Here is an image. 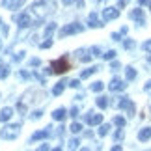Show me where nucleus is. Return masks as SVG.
I'll return each instance as SVG.
<instances>
[{"instance_id":"1","label":"nucleus","mask_w":151,"mask_h":151,"mask_svg":"<svg viewBox=\"0 0 151 151\" xmlns=\"http://www.w3.org/2000/svg\"><path fill=\"white\" fill-rule=\"evenodd\" d=\"M54 9H56L54 0H36V2L32 4V13L36 15L39 21L47 19L50 13H54Z\"/></svg>"},{"instance_id":"2","label":"nucleus","mask_w":151,"mask_h":151,"mask_svg":"<svg viewBox=\"0 0 151 151\" xmlns=\"http://www.w3.org/2000/svg\"><path fill=\"white\" fill-rule=\"evenodd\" d=\"M21 132V123H13V125H6L2 131H0V136L4 140H15Z\"/></svg>"},{"instance_id":"3","label":"nucleus","mask_w":151,"mask_h":151,"mask_svg":"<svg viewBox=\"0 0 151 151\" xmlns=\"http://www.w3.org/2000/svg\"><path fill=\"white\" fill-rule=\"evenodd\" d=\"M84 32V26L78 24V22H71V24H65L62 28L60 32H58V36L60 37H65V36H73V34H80Z\"/></svg>"},{"instance_id":"4","label":"nucleus","mask_w":151,"mask_h":151,"mask_svg":"<svg viewBox=\"0 0 151 151\" xmlns=\"http://www.w3.org/2000/svg\"><path fill=\"white\" fill-rule=\"evenodd\" d=\"M50 69H52V73L62 75V73L69 71V63H67L65 58H58V60H54V62L50 63Z\"/></svg>"},{"instance_id":"5","label":"nucleus","mask_w":151,"mask_h":151,"mask_svg":"<svg viewBox=\"0 0 151 151\" xmlns=\"http://www.w3.org/2000/svg\"><path fill=\"white\" fill-rule=\"evenodd\" d=\"M119 17V9H116V8H104L103 9V21L106 22V21H114V19H118Z\"/></svg>"},{"instance_id":"6","label":"nucleus","mask_w":151,"mask_h":151,"mask_svg":"<svg viewBox=\"0 0 151 151\" xmlns=\"http://www.w3.org/2000/svg\"><path fill=\"white\" fill-rule=\"evenodd\" d=\"M131 19H132V21H136V24H138V26H144V24H146V17H144V9H140V8H138V9H132V11H131Z\"/></svg>"},{"instance_id":"7","label":"nucleus","mask_w":151,"mask_h":151,"mask_svg":"<svg viewBox=\"0 0 151 151\" xmlns=\"http://www.w3.org/2000/svg\"><path fill=\"white\" fill-rule=\"evenodd\" d=\"M125 88H127V84L121 78H112V80H110V84H108V90L110 91H123Z\"/></svg>"},{"instance_id":"8","label":"nucleus","mask_w":151,"mask_h":151,"mask_svg":"<svg viewBox=\"0 0 151 151\" xmlns=\"http://www.w3.org/2000/svg\"><path fill=\"white\" fill-rule=\"evenodd\" d=\"M15 19H17V22H19V28H28V26H32V24H34L28 13H21V15H17Z\"/></svg>"},{"instance_id":"9","label":"nucleus","mask_w":151,"mask_h":151,"mask_svg":"<svg viewBox=\"0 0 151 151\" xmlns=\"http://www.w3.org/2000/svg\"><path fill=\"white\" fill-rule=\"evenodd\" d=\"M52 134L50 132V127L49 129H43V131H37V132H34V134L30 136V142H36V140H45V138H49Z\"/></svg>"},{"instance_id":"10","label":"nucleus","mask_w":151,"mask_h":151,"mask_svg":"<svg viewBox=\"0 0 151 151\" xmlns=\"http://www.w3.org/2000/svg\"><path fill=\"white\" fill-rule=\"evenodd\" d=\"M26 0H2V4L6 6L8 9H19Z\"/></svg>"},{"instance_id":"11","label":"nucleus","mask_w":151,"mask_h":151,"mask_svg":"<svg viewBox=\"0 0 151 151\" xmlns=\"http://www.w3.org/2000/svg\"><path fill=\"white\" fill-rule=\"evenodd\" d=\"M86 121H88V125H101L103 114H93V112H90L88 118H86Z\"/></svg>"},{"instance_id":"12","label":"nucleus","mask_w":151,"mask_h":151,"mask_svg":"<svg viewBox=\"0 0 151 151\" xmlns=\"http://www.w3.org/2000/svg\"><path fill=\"white\" fill-rule=\"evenodd\" d=\"M88 24L91 26V28H101L103 26V22L97 19V13L93 11V13H90V17H88Z\"/></svg>"},{"instance_id":"13","label":"nucleus","mask_w":151,"mask_h":151,"mask_svg":"<svg viewBox=\"0 0 151 151\" xmlns=\"http://www.w3.org/2000/svg\"><path fill=\"white\" fill-rule=\"evenodd\" d=\"M149 138H151V127H146V129H142L138 132V140L140 142H147Z\"/></svg>"},{"instance_id":"14","label":"nucleus","mask_w":151,"mask_h":151,"mask_svg":"<svg viewBox=\"0 0 151 151\" xmlns=\"http://www.w3.org/2000/svg\"><path fill=\"white\" fill-rule=\"evenodd\" d=\"M65 116H67L65 108H56L54 112H52V119H56V121H62V119H65Z\"/></svg>"},{"instance_id":"15","label":"nucleus","mask_w":151,"mask_h":151,"mask_svg":"<svg viewBox=\"0 0 151 151\" xmlns=\"http://www.w3.org/2000/svg\"><path fill=\"white\" fill-rule=\"evenodd\" d=\"M65 84H69V80H60V82L52 88V95H60L63 91V88H65Z\"/></svg>"},{"instance_id":"16","label":"nucleus","mask_w":151,"mask_h":151,"mask_svg":"<svg viewBox=\"0 0 151 151\" xmlns=\"http://www.w3.org/2000/svg\"><path fill=\"white\" fill-rule=\"evenodd\" d=\"M77 58H78L80 62H90V60H91V56L88 54V50H84V49L77 50Z\"/></svg>"},{"instance_id":"17","label":"nucleus","mask_w":151,"mask_h":151,"mask_svg":"<svg viewBox=\"0 0 151 151\" xmlns=\"http://www.w3.org/2000/svg\"><path fill=\"white\" fill-rule=\"evenodd\" d=\"M11 116H13V110L11 108H2V112H0V121H8Z\"/></svg>"},{"instance_id":"18","label":"nucleus","mask_w":151,"mask_h":151,"mask_svg":"<svg viewBox=\"0 0 151 151\" xmlns=\"http://www.w3.org/2000/svg\"><path fill=\"white\" fill-rule=\"evenodd\" d=\"M99 69H101V67H97V65H95V67H90V69H84V71L80 73V78H88V77H91L95 71H99Z\"/></svg>"},{"instance_id":"19","label":"nucleus","mask_w":151,"mask_h":151,"mask_svg":"<svg viewBox=\"0 0 151 151\" xmlns=\"http://www.w3.org/2000/svg\"><path fill=\"white\" fill-rule=\"evenodd\" d=\"M125 77H127V80H134L136 78V69L134 67H127L125 69Z\"/></svg>"},{"instance_id":"20","label":"nucleus","mask_w":151,"mask_h":151,"mask_svg":"<svg viewBox=\"0 0 151 151\" xmlns=\"http://www.w3.org/2000/svg\"><path fill=\"white\" fill-rule=\"evenodd\" d=\"M56 32V22H50V24L45 28V36L47 37H52V34Z\"/></svg>"},{"instance_id":"21","label":"nucleus","mask_w":151,"mask_h":151,"mask_svg":"<svg viewBox=\"0 0 151 151\" xmlns=\"http://www.w3.org/2000/svg\"><path fill=\"white\" fill-rule=\"evenodd\" d=\"M95 103H97V106H99V108H106V106H108V99H106V97H103V95L97 97Z\"/></svg>"},{"instance_id":"22","label":"nucleus","mask_w":151,"mask_h":151,"mask_svg":"<svg viewBox=\"0 0 151 151\" xmlns=\"http://www.w3.org/2000/svg\"><path fill=\"white\" fill-rule=\"evenodd\" d=\"M9 75V65H4V63H0V78H6Z\"/></svg>"},{"instance_id":"23","label":"nucleus","mask_w":151,"mask_h":151,"mask_svg":"<svg viewBox=\"0 0 151 151\" xmlns=\"http://www.w3.org/2000/svg\"><path fill=\"white\" fill-rule=\"evenodd\" d=\"M108 132H110V125L108 123H104V125L99 127V136H106Z\"/></svg>"},{"instance_id":"24","label":"nucleus","mask_w":151,"mask_h":151,"mask_svg":"<svg viewBox=\"0 0 151 151\" xmlns=\"http://www.w3.org/2000/svg\"><path fill=\"white\" fill-rule=\"evenodd\" d=\"M114 123L123 129V127H125V118H121V116H116V118H114Z\"/></svg>"},{"instance_id":"25","label":"nucleus","mask_w":151,"mask_h":151,"mask_svg":"<svg viewBox=\"0 0 151 151\" xmlns=\"http://www.w3.org/2000/svg\"><path fill=\"white\" fill-rule=\"evenodd\" d=\"M104 88V84L101 82V80H99V82H93V84H91V91H101Z\"/></svg>"},{"instance_id":"26","label":"nucleus","mask_w":151,"mask_h":151,"mask_svg":"<svg viewBox=\"0 0 151 151\" xmlns=\"http://www.w3.org/2000/svg\"><path fill=\"white\" fill-rule=\"evenodd\" d=\"M103 58H104V60H114V58H116V50H106L103 54Z\"/></svg>"},{"instance_id":"27","label":"nucleus","mask_w":151,"mask_h":151,"mask_svg":"<svg viewBox=\"0 0 151 151\" xmlns=\"http://www.w3.org/2000/svg\"><path fill=\"white\" fill-rule=\"evenodd\" d=\"M62 2L65 4V6L73 4V2H77V6H78V8H84V2H82V0H62Z\"/></svg>"},{"instance_id":"28","label":"nucleus","mask_w":151,"mask_h":151,"mask_svg":"<svg viewBox=\"0 0 151 151\" xmlns=\"http://www.w3.org/2000/svg\"><path fill=\"white\" fill-rule=\"evenodd\" d=\"M41 116H43V110H36V112L30 114V119H39Z\"/></svg>"},{"instance_id":"29","label":"nucleus","mask_w":151,"mask_h":151,"mask_svg":"<svg viewBox=\"0 0 151 151\" xmlns=\"http://www.w3.org/2000/svg\"><path fill=\"white\" fill-rule=\"evenodd\" d=\"M78 140H77V138H73V140H69V149H77L78 147Z\"/></svg>"},{"instance_id":"30","label":"nucleus","mask_w":151,"mask_h":151,"mask_svg":"<svg viewBox=\"0 0 151 151\" xmlns=\"http://www.w3.org/2000/svg\"><path fill=\"white\" fill-rule=\"evenodd\" d=\"M80 131H82V125L80 123H73L71 125V132H80Z\"/></svg>"},{"instance_id":"31","label":"nucleus","mask_w":151,"mask_h":151,"mask_svg":"<svg viewBox=\"0 0 151 151\" xmlns=\"http://www.w3.org/2000/svg\"><path fill=\"white\" fill-rule=\"evenodd\" d=\"M37 65H41V60H39V58H32V60H30V67H37Z\"/></svg>"},{"instance_id":"32","label":"nucleus","mask_w":151,"mask_h":151,"mask_svg":"<svg viewBox=\"0 0 151 151\" xmlns=\"http://www.w3.org/2000/svg\"><path fill=\"white\" fill-rule=\"evenodd\" d=\"M13 60H15V62H21V60H24V52H22V50H21V52H17V54L13 56Z\"/></svg>"},{"instance_id":"33","label":"nucleus","mask_w":151,"mask_h":151,"mask_svg":"<svg viewBox=\"0 0 151 151\" xmlns=\"http://www.w3.org/2000/svg\"><path fill=\"white\" fill-rule=\"evenodd\" d=\"M123 47L125 49H134V41H132V39H127V41L123 43Z\"/></svg>"},{"instance_id":"34","label":"nucleus","mask_w":151,"mask_h":151,"mask_svg":"<svg viewBox=\"0 0 151 151\" xmlns=\"http://www.w3.org/2000/svg\"><path fill=\"white\" fill-rule=\"evenodd\" d=\"M17 110H19L21 114H26V104L24 103H19V104H17Z\"/></svg>"},{"instance_id":"35","label":"nucleus","mask_w":151,"mask_h":151,"mask_svg":"<svg viewBox=\"0 0 151 151\" xmlns=\"http://www.w3.org/2000/svg\"><path fill=\"white\" fill-rule=\"evenodd\" d=\"M121 138H123V131H121V127H119V131H118V132L114 134V140H118V142H119Z\"/></svg>"},{"instance_id":"36","label":"nucleus","mask_w":151,"mask_h":151,"mask_svg":"<svg viewBox=\"0 0 151 151\" xmlns=\"http://www.w3.org/2000/svg\"><path fill=\"white\" fill-rule=\"evenodd\" d=\"M90 52H91L93 56H101V49H99V47H91V50H90Z\"/></svg>"},{"instance_id":"37","label":"nucleus","mask_w":151,"mask_h":151,"mask_svg":"<svg viewBox=\"0 0 151 151\" xmlns=\"http://www.w3.org/2000/svg\"><path fill=\"white\" fill-rule=\"evenodd\" d=\"M49 47H52V39H47V41L41 43V49H49Z\"/></svg>"},{"instance_id":"38","label":"nucleus","mask_w":151,"mask_h":151,"mask_svg":"<svg viewBox=\"0 0 151 151\" xmlns=\"http://www.w3.org/2000/svg\"><path fill=\"white\" fill-rule=\"evenodd\" d=\"M121 36H123L121 32H114V34H112V39H114V41H119V39H121Z\"/></svg>"},{"instance_id":"39","label":"nucleus","mask_w":151,"mask_h":151,"mask_svg":"<svg viewBox=\"0 0 151 151\" xmlns=\"http://www.w3.org/2000/svg\"><path fill=\"white\" fill-rule=\"evenodd\" d=\"M129 2H131V0H118V8H125Z\"/></svg>"},{"instance_id":"40","label":"nucleus","mask_w":151,"mask_h":151,"mask_svg":"<svg viewBox=\"0 0 151 151\" xmlns=\"http://www.w3.org/2000/svg\"><path fill=\"white\" fill-rule=\"evenodd\" d=\"M144 50H146V52H151V39L144 43Z\"/></svg>"},{"instance_id":"41","label":"nucleus","mask_w":151,"mask_h":151,"mask_svg":"<svg viewBox=\"0 0 151 151\" xmlns=\"http://www.w3.org/2000/svg\"><path fill=\"white\" fill-rule=\"evenodd\" d=\"M69 116L77 118V116H78V108H77V106H73V108H71V112H69Z\"/></svg>"},{"instance_id":"42","label":"nucleus","mask_w":151,"mask_h":151,"mask_svg":"<svg viewBox=\"0 0 151 151\" xmlns=\"http://www.w3.org/2000/svg\"><path fill=\"white\" fill-rule=\"evenodd\" d=\"M69 86H71V88H78V86H80V80H71Z\"/></svg>"},{"instance_id":"43","label":"nucleus","mask_w":151,"mask_h":151,"mask_svg":"<svg viewBox=\"0 0 151 151\" xmlns=\"http://www.w3.org/2000/svg\"><path fill=\"white\" fill-rule=\"evenodd\" d=\"M110 69H112V71H118V69H119V63H118V62H112V65H110Z\"/></svg>"},{"instance_id":"44","label":"nucleus","mask_w":151,"mask_h":151,"mask_svg":"<svg viewBox=\"0 0 151 151\" xmlns=\"http://www.w3.org/2000/svg\"><path fill=\"white\" fill-rule=\"evenodd\" d=\"M2 34H4V36H8V34H9V28H8V24H2Z\"/></svg>"},{"instance_id":"45","label":"nucleus","mask_w":151,"mask_h":151,"mask_svg":"<svg viewBox=\"0 0 151 151\" xmlns=\"http://www.w3.org/2000/svg\"><path fill=\"white\" fill-rule=\"evenodd\" d=\"M28 77H30V75H28L26 71H21V73H19V78H24V80H26Z\"/></svg>"},{"instance_id":"46","label":"nucleus","mask_w":151,"mask_h":151,"mask_svg":"<svg viewBox=\"0 0 151 151\" xmlns=\"http://www.w3.org/2000/svg\"><path fill=\"white\" fill-rule=\"evenodd\" d=\"M39 149H41V151H47V149H49V146H47V144H43V146H39Z\"/></svg>"},{"instance_id":"47","label":"nucleus","mask_w":151,"mask_h":151,"mask_svg":"<svg viewBox=\"0 0 151 151\" xmlns=\"http://www.w3.org/2000/svg\"><path fill=\"white\" fill-rule=\"evenodd\" d=\"M138 4H140V6H144V4H147V0H138Z\"/></svg>"},{"instance_id":"48","label":"nucleus","mask_w":151,"mask_h":151,"mask_svg":"<svg viewBox=\"0 0 151 151\" xmlns=\"http://www.w3.org/2000/svg\"><path fill=\"white\" fill-rule=\"evenodd\" d=\"M146 90H151V80H149V82L146 84Z\"/></svg>"},{"instance_id":"49","label":"nucleus","mask_w":151,"mask_h":151,"mask_svg":"<svg viewBox=\"0 0 151 151\" xmlns=\"http://www.w3.org/2000/svg\"><path fill=\"white\" fill-rule=\"evenodd\" d=\"M149 8H151V2H149Z\"/></svg>"},{"instance_id":"50","label":"nucleus","mask_w":151,"mask_h":151,"mask_svg":"<svg viewBox=\"0 0 151 151\" xmlns=\"http://www.w3.org/2000/svg\"><path fill=\"white\" fill-rule=\"evenodd\" d=\"M0 47H2V43H0Z\"/></svg>"},{"instance_id":"51","label":"nucleus","mask_w":151,"mask_h":151,"mask_svg":"<svg viewBox=\"0 0 151 151\" xmlns=\"http://www.w3.org/2000/svg\"><path fill=\"white\" fill-rule=\"evenodd\" d=\"M0 24H2V22H0Z\"/></svg>"}]
</instances>
